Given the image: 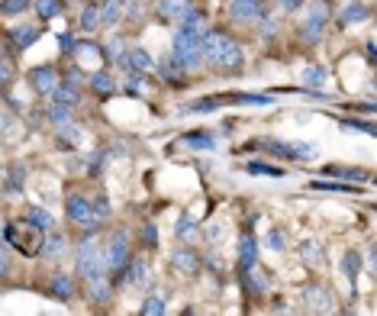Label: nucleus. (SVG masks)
Masks as SVG:
<instances>
[{
  "mask_svg": "<svg viewBox=\"0 0 377 316\" xmlns=\"http://www.w3.org/2000/svg\"><path fill=\"white\" fill-rule=\"evenodd\" d=\"M119 65H123V68H129L133 75H146V71L155 68V58L148 55L146 49H129L123 58H119Z\"/></svg>",
  "mask_w": 377,
  "mask_h": 316,
  "instance_id": "nucleus-11",
  "label": "nucleus"
},
{
  "mask_svg": "<svg viewBox=\"0 0 377 316\" xmlns=\"http://www.w3.org/2000/svg\"><path fill=\"white\" fill-rule=\"evenodd\" d=\"M368 20H371V7L361 4V0H351L349 7L339 13V23H342V26H355V23H368Z\"/></svg>",
  "mask_w": 377,
  "mask_h": 316,
  "instance_id": "nucleus-16",
  "label": "nucleus"
},
{
  "mask_svg": "<svg viewBox=\"0 0 377 316\" xmlns=\"http://www.w3.org/2000/svg\"><path fill=\"white\" fill-rule=\"evenodd\" d=\"M326 249H322V242L319 239H307L300 246V258H303V265H313V268H319V265H326Z\"/></svg>",
  "mask_w": 377,
  "mask_h": 316,
  "instance_id": "nucleus-17",
  "label": "nucleus"
},
{
  "mask_svg": "<svg viewBox=\"0 0 377 316\" xmlns=\"http://www.w3.org/2000/svg\"><path fill=\"white\" fill-rule=\"evenodd\" d=\"M245 171H248V175H261V178H284V171L274 168V165H265V162H248Z\"/></svg>",
  "mask_w": 377,
  "mask_h": 316,
  "instance_id": "nucleus-31",
  "label": "nucleus"
},
{
  "mask_svg": "<svg viewBox=\"0 0 377 316\" xmlns=\"http://www.w3.org/2000/svg\"><path fill=\"white\" fill-rule=\"evenodd\" d=\"M123 10H126L123 0H104L100 4V26H116L123 20Z\"/></svg>",
  "mask_w": 377,
  "mask_h": 316,
  "instance_id": "nucleus-19",
  "label": "nucleus"
},
{
  "mask_svg": "<svg viewBox=\"0 0 377 316\" xmlns=\"http://www.w3.org/2000/svg\"><path fill=\"white\" fill-rule=\"evenodd\" d=\"M184 142L194 148H213V136L209 133H190V136H184Z\"/></svg>",
  "mask_w": 377,
  "mask_h": 316,
  "instance_id": "nucleus-34",
  "label": "nucleus"
},
{
  "mask_svg": "<svg viewBox=\"0 0 377 316\" xmlns=\"http://www.w3.org/2000/svg\"><path fill=\"white\" fill-rule=\"evenodd\" d=\"M371 268L377 271V246H371Z\"/></svg>",
  "mask_w": 377,
  "mask_h": 316,
  "instance_id": "nucleus-43",
  "label": "nucleus"
},
{
  "mask_svg": "<svg viewBox=\"0 0 377 316\" xmlns=\"http://www.w3.org/2000/svg\"><path fill=\"white\" fill-rule=\"evenodd\" d=\"M142 242H146L148 249L158 246V226H155V223H146V226H142Z\"/></svg>",
  "mask_w": 377,
  "mask_h": 316,
  "instance_id": "nucleus-37",
  "label": "nucleus"
},
{
  "mask_svg": "<svg viewBox=\"0 0 377 316\" xmlns=\"http://www.w3.org/2000/svg\"><path fill=\"white\" fill-rule=\"evenodd\" d=\"M29 85H33L35 94L52 97V94H55V87L62 85V81H58L55 65H39V68H33V71H29Z\"/></svg>",
  "mask_w": 377,
  "mask_h": 316,
  "instance_id": "nucleus-7",
  "label": "nucleus"
},
{
  "mask_svg": "<svg viewBox=\"0 0 377 316\" xmlns=\"http://www.w3.org/2000/svg\"><path fill=\"white\" fill-rule=\"evenodd\" d=\"M239 268H242V274L258 268V246H255V236H248V232L239 239Z\"/></svg>",
  "mask_w": 377,
  "mask_h": 316,
  "instance_id": "nucleus-13",
  "label": "nucleus"
},
{
  "mask_svg": "<svg viewBox=\"0 0 377 316\" xmlns=\"http://www.w3.org/2000/svg\"><path fill=\"white\" fill-rule=\"evenodd\" d=\"M42 232L39 226H13L7 223V229H4V242L7 246H13L20 255H26V258H33V255H42V246H45V239H42Z\"/></svg>",
  "mask_w": 377,
  "mask_h": 316,
  "instance_id": "nucleus-3",
  "label": "nucleus"
},
{
  "mask_svg": "<svg viewBox=\"0 0 377 316\" xmlns=\"http://www.w3.org/2000/svg\"><path fill=\"white\" fill-rule=\"evenodd\" d=\"M268 246H271L274 252H284V246H287V236H284V232H278V229H274L271 236H268Z\"/></svg>",
  "mask_w": 377,
  "mask_h": 316,
  "instance_id": "nucleus-39",
  "label": "nucleus"
},
{
  "mask_svg": "<svg viewBox=\"0 0 377 316\" xmlns=\"http://www.w3.org/2000/svg\"><path fill=\"white\" fill-rule=\"evenodd\" d=\"M361 268H364L361 252H355V249H349V252L342 255V271H345V278H349L351 284L358 281V274H361Z\"/></svg>",
  "mask_w": 377,
  "mask_h": 316,
  "instance_id": "nucleus-21",
  "label": "nucleus"
},
{
  "mask_svg": "<svg viewBox=\"0 0 377 316\" xmlns=\"http://www.w3.org/2000/svg\"><path fill=\"white\" fill-rule=\"evenodd\" d=\"M364 110H374L377 113V104H364Z\"/></svg>",
  "mask_w": 377,
  "mask_h": 316,
  "instance_id": "nucleus-44",
  "label": "nucleus"
},
{
  "mask_svg": "<svg viewBox=\"0 0 377 316\" xmlns=\"http://www.w3.org/2000/svg\"><path fill=\"white\" fill-rule=\"evenodd\" d=\"M26 223L39 226V229H45V232L55 229V217H52L49 210H42V207H29V210H26Z\"/></svg>",
  "mask_w": 377,
  "mask_h": 316,
  "instance_id": "nucleus-24",
  "label": "nucleus"
},
{
  "mask_svg": "<svg viewBox=\"0 0 377 316\" xmlns=\"http://www.w3.org/2000/svg\"><path fill=\"white\" fill-rule=\"evenodd\" d=\"M303 307H307V313H332L335 294L326 284H310V288H303Z\"/></svg>",
  "mask_w": 377,
  "mask_h": 316,
  "instance_id": "nucleus-6",
  "label": "nucleus"
},
{
  "mask_svg": "<svg viewBox=\"0 0 377 316\" xmlns=\"http://www.w3.org/2000/svg\"><path fill=\"white\" fill-rule=\"evenodd\" d=\"M94 213H97V219H106L113 213V207H110V197L106 194H97L94 197Z\"/></svg>",
  "mask_w": 377,
  "mask_h": 316,
  "instance_id": "nucleus-36",
  "label": "nucleus"
},
{
  "mask_svg": "<svg viewBox=\"0 0 377 316\" xmlns=\"http://www.w3.org/2000/svg\"><path fill=\"white\" fill-rule=\"evenodd\" d=\"M190 10H194L190 0H158V16L168 23H181Z\"/></svg>",
  "mask_w": 377,
  "mask_h": 316,
  "instance_id": "nucleus-12",
  "label": "nucleus"
},
{
  "mask_svg": "<svg viewBox=\"0 0 377 316\" xmlns=\"http://www.w3.org/2000/svg\"><path fill=\"white\" fill-rule=\"evenodd\" d=\"M326 68L322 65H307L303 68V87H310V91H319L322 85H326Z\"/></svg>",
  "mask_w": 377,
  "mask_h": 316,
  "instance_id": "nucleus-25",
  "label": "nucleus"
},
{
  "mask_svg": "<svg viewBox=\"0 0 377 316\" xmlns=\"http://www.w3.org/2000/svg\"><path fill=\"white\" fill-rule=\"evenodd\" d=\"M326 23H329V10H326V4H316V7L307 13V23H303L300 36L307 39L310 45H313V43H319V39H322V33H326Z\"/></svg>",
  "mask_w": 377,
  "mask_h": 316,
  "instance_id": "nucleus-8",
  "label": "nucleus"
},
{
  "mask_svg": "<svg viewBox=\"0 0 377 316\" xmlns=\"http://www.w3.org/2000/svg\"><path fill=\"white\" fill-rule=\"evenodd\" d=\"M139 313L142 316H161L165 313V300H161V297H146V303L139 307Z\"/></svg>",
  "mask_w": 377,
  "mask_h": 316,
  "instance_id": "nucleus-33",
  "label": "nucleus"
},
{
  "mask_svg": "<svg viewBox=\"0 0 377 316\" xmlns=\"http://www.w3.org/2000/svg\"><path fill=\"white\" fill-rule=\"evenodd\" d=\"M274 148V155L284 158H297V162H313L316 158V146L313 142H268Z\"/></svg>",
  "mask_w": 377,
  "mask_h": 316,
  "instance_id": "nucleus-10",
  "label": "nucleus"
},
{
  "mask_svg": "<svg viewBox=\"0 0 377 316\" xmlns=\"http://www.w3.org/2000/svg\"><path fill=\"white\" fill-rule=\"evenodd\" d=\"M171 261H175V268H177V271H184V274H197V268H200V258H197L190 249H177Z\"/></svg>",
  "mask_w": 377,
  "mask_h": 316,
  "instance_id": "nucleus-23",
  "label": "nucleus"
},
{
  "mask_svg": "<svg viewBox=\"0 0 377 316\" xmlns=\"http://www.w3.org/2000/svg\"><path fill=\"white\" fill-rule=\"evenodd\" d=\"M0 68H4V75H0V77H4V85H10V77H13V75H10V58L7 55H4V65H0Z\"/></svg>",
  "mask_w": 377,
  "mask_h": 316,
  "instance_id": "nucleus-42",
  "label": "nucleus"
},
{
  "mask_svg": "<svg viewBox=\"0 0 377 316\" xmlns=\"http://www.w3.org/2000/svg\"><path fill=\"white\" fill-rule=\"evenodd\" d=\"M194 232H197V219L190 217V213H181V219L175 223V236L177 239H190Z\"/></svg>",
  "mask_w": 377,
  "mask_h": 316,
  "instance_id": "nucleus-30",
  "label": "nucleus"
},
{
  "mask_svg": "<svg viewBox=\"0 0 377 316\" xmlns=\"http://www.w3.org/2000/svg\"><path fill=\"white\" fill-rule=\"evenodd\" d=\"M248 278H251V290H255V294H265L268 290V274L258 271V268H251Z\"/></svg>",
  "mask_w": 377,
  "mask_h": 316,
  "instance_id": "nucleus-35",
  "label": "nucleus"
},
{
  "mask_svg": "<svg viewBox=\"0 0 377 316\" xmlns=\"http://www.w3.org/2000/svg\"><path fill=\"white\" fill-rule=\"evenodd\" d=\"M278 4L287 10V13H293V10H300L303 4H307V0H278Z\"/></svg>",
  "mask_w": 377,
  "mask_h": 316,
  "instance_id": "nucleus-41",
  "label": "nucleus"
},
{
  "mask_svg": "<svg viewBox=\"0 0 377 316\" xmlns=\"http://www.w3.org/2000/svg\"><path fill=\"white\" fill-rule=\"evenodd\" d=\"M35 39H39V26H33V23H16V26L10 29V43H13L16 49H29Z\"/></svg>",
  "mask_w": 377,
  "mask_h": 316,
  "instance_id": "nucleus-15",
  "label": "nucleus"
},
{
  "mask_svg": "<svg viewBox=\"0 0 377 316\" xmlns=\"http://www.w3.org/2000/svg\"><path fill=\"white\" fill-rule=\"evenodd\" d=\"M75 268L81 278H87V281H100V278H106V271H110V258H106V249L100 246L97 232L87 229L81 236V242L75 246Z\"/></svg>",
  "mask_w": 377,
  "mask_h": 316,
  "instance_id": "nucleus-1",
  "label": "nucleus"
},
{
  "mask_svg": "<svg viewBox=\"0 0 377 316\" xmlns=\"http://www.w3.org/2000/svg\"><path fill=\"white\" fill-rule=\"evenodd\" d=\"M123 274H126V281L133 284V288H148V284H152V268H148L146 258H133Z\"/></svg>",
  "mask_w": 377,
  "mask_h": 316,
  "instance_id": "nucleus-14",
  "label": "nucleus"
},
{
  "mask_svg": "<svg viewBox=\"0 0 377 316\" xmlns=\"http://www.w3.org/2000/svg\"><path fill=\"white\" fill-rule=\"evenodd\" d=\"M65 249H68L65 236H58V232L52 229L49 239H45V246H42V255H45V258H65Z\"/></svg>",
  "mask_w": 377,
  "mask_h": 316,
  "instance_id": "nucleus-26",
  "label": "nucleus"
},
{
  "mask_svg": "<svg viewBox=\"0 0 377 316\" xmlns=\"http://www.w3.org/2000/svg\"><path fill=\"white\" fill-rule=\"evenodd\" d=\"M313 187L316 190H355V187H349V184H332V181H313Z\"/></svg>",
  "mask_w": 377,
  "mask_h": 316,
  "instance_id": "nucleus-40",
  "label": "nucleus"
},
{
  "mask_svg": "<svg viewBox=\"0 0 377 316\" xmlns=\"http://www.w3.org/2000/svg\"><path fill=\"white\" fill-rule=\"evenodd\" d=\"M52 104H62V107H71V110H75V107L81 104V91L75 87V81H68V85H58L55 94H52Z\"/></svg>",
  "mask_w": 377,
  "mask_h": 316,
  "instance_id": "nucleus-20",
  "label": "nucleus"
},
{
  "mask_svg": "<svg viewBox=\"0 0 377 316\" xmlns=\"http://www.w3.org/2000/svg\"><path fill=\"white\" fill-rule=\"evenodd\" d=\"M91 294L97 297V300H106V297H110V284H106V278H100V281H91Z\"/></svg>",
  "mask_w": 377,
  "mask_h": 316,
  "instance_id": "nucleus-38",
  "label": "nucleus"
},
{
  "mask_svg": "<svg viewBox=\"0 0 377 316\" xmlns=\"http://www.w3.org/2000/svg\"><path fill=\"white\" fill-rule=\"evenodd\" d=\"M368 49H371V55H374V58H377V45H368Z\"/></svg>",
  "mask_w": 377,
  "mask_h": 316,
  "instance_id": "nucleus-45",
  "label": "nucleus"
},
{
  "mask_svg": "<svg viewBox=\"0 0 377 316\" xmlns=\"http://www.w3.org/2000/svg\"><path fill=\"white\" fill-rule=\"evenodd\" d=\"M106 258H110V271H126L129 268V236L126 229H113L110 242H106Z\"/></svg>",
  "mask_w": 377,
  "mask_h": 316,
  "instance_id": "nucleus-5",
  "label": "nucleus"
},
{
  "mask_svg": "<svg viewBox=\"0 0 377 316\" xmlns=\"http://www.w3.org/2000/svg\"><path fill=\"white\" fill-rule=\"evenodd\" d=\"M265 13L261 0H232L229 4V20L232 23H258Z\"/></svg>",
  "mask_w": 377,
  "mask_h": 316,
  "instance_id": "nucleus-9",
  "label": "nucleus"
},
{
  "mask_svg": "<svg viewBox=\"0 0 377 316\" xmlns=\"http://www.w3.org/2000/svg\"><path fill=\"white\" fill-rule=\"evenodd\" d=\"M77 26H81V33H94V29L100 26V4H87Z\"/></svg>",
  "mask_w": 377,
  "mask_h": 316,
  "instance_id": "nucleus-27",
  "label": "nucleus"
},
{
  "mask_svg": "<svg viewBox=\"0 0 377 316\" xmlns=\"http://www.w3.org/2000/svg\"><path fill=\"white\" fill-rule=\"evenodd\" d=\"M91 91L110 97V94H116V77H113L110 71H94L91 75Z\"/></svg>",
  "mask_w": 377,
  "mask_h": 316,
  "instance_id": "nucleus-22",
  "label": "nucleus"
},
{
  "mask_svg": "<svg viewBox=\"0 0 377 316\" xmlns=\"http://www.w3.org/2000/svg\"><path fill=\"white\" fill-rule=\"evenodd\" d=\"M65 213H68L71 223L77 226H97V213H94V200H87L84 194H68V200H65Z\"/></svg>",
  "mask_w": 377,
  "mask_h": 316,
  "instance_id": "nucleus-4",
  "label": "nucleus"
},
{
  "mask_svg": "<svg viewBox=\"0 0 377 316\" xmlns=\"http://www.w3.org/2000/svg\"><path fill=\"white\" fill-rule=\"evenodd\" d=\"M29 10V0H4L0 4V13L4 16H20V13H26Z\"/></svg>",
  "mask_w": 377,
  "mask_h": 316,
  "instance_id": "nucleus-32",
  "label": "nucleus"
},
{
  "mask_svg": "<svg viewBox=\"0 0 377 316\" xmlns=\"http://www.w3.org/2000/svg\"><path fill=\"white\" fill-rule=\"evenodd\" d=\"M203 58L219 71L242 68V49H239V43L229 39L226 33H217V29H207V36H203Z\"/></svg>",
  "mask_w": 377,
  "mask_h": 316,
  "instance_id": "nucleus-2",
  "label": "nucleus"
},
{
  "mask_svg": "<svg viewBox=\"0 0 377 316\" xmlns=\"http://www.w3.org/2000/svg\"><path fill=\"white\" fill-rule=\"evenodd\" d=\"M62 10H65V0H39V4H35L39 20H55Z\"/></svg>",
  "mask_w": 377,
  "mask_h": 316,
  "instance_id": "nucleus-28",
  "label": "nucleus"
},
{
  "mask_svg": "<svg viewBox=\"0 0 377 316\" xmlns=\"http://www.w3.org/2000/svg\"><path fill=\"white\" fill-rule=\"evenodd\" d=\"M326 175L329 178H345V181H364V178H368V171H361V168H342V165H329Z\"/></svg>",
  "mask_w": 377,
  "mask_h": 316,
  "instance_id": "nucleus-29",
  "label": "nucleus"
},
{
  "mask_svg": "<svg viewBox=\"0 0 377 316\" xmlns=\"http://www.w3.org/2000/svg\"><path fill=\"white\" fill-rule=\"evenodd\" d=\"M75 278H68V274H55L49 281V294L52 297H58V300H71L75 297Z\"/></svg>",
  "mask_w": 377,
  "mask_h": 316,
  "instance_id": "nucleus-18",
  "label": "nucleus"
}]
</instances>
